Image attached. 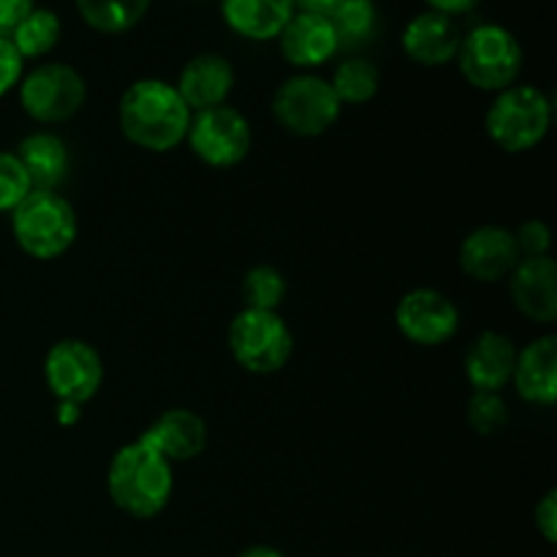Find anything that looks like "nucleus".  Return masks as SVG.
Masks as SVG:
<instances>
[{
	"label": "nucleus",
	"instance_id": "nucleus-11",
	"mask_svg": "<svg viewBox=\"0 0 557 557\" xmlns=\"http://www.w3.org/2000/svg\"><path fill=\"white\" fill-rule=\"evenodd\" d=\"M397 330L417 346H441L451 341L460 326V310L435 288H413L397 302Z\"/></svg>",
	"mask_w": 557,
	"mask_h": 557
},
{
	"label": "nucleus",
	"instance_id": "nucleus-10",
	"mask_svg": "<svg viewBox=\"0 0 557 557\" xmlns=\"http://www.w3.org/2000/svg\"><path fill=\"white\" fill-rule=\"evenodd\" d=\"M44 381L60 403L85 406L101 389L103 362L90 343L76 337L58 341L44 359Z\"/></svg>",
	"mask_w": 557,
	"mask_h": 557
},
{
	"label": "nucleus",
	"instance_id": "nucleus-2",
	"mask_svg": "<svg viewBox=\"0 0 557 557\" xmlns=\"http://www.w3.org/2000/svg\"><path fill=\"white\" fill-rule=\"evenodd\" d=\"M107 487L109 498L120 511L136 520H152L172 498V462L136 438L114 451L107 471Z\"/></svg>",
	"mask_w": 557,
	"mask_h": 557
},
{
	"label": "nucleus",
	"instance_id": "nucleus-18",
	"mask_svg": "<svg viewBox=\"0 0 557 557\" xmlns=\"http://www.w3.org/2000/svg\"><path fill=\"white\" fill-rule=\"evenodd\" d=\"M517 392L522 400L536 406H553L557 400V337L542 335L517 351L515 364Z\"/></svg>",
	"mask_w": 557,
	"mask_h": 557
},
{
	"label": "nucleus",
	"instance_id": "nucleus-14",
	"mask_svg": "<svg viewBox=\"0 0 557 557\" xmlns=\"http://www.w3.org/2000/svg\"><path fill=\"white\" fill-rule=\"evenodd\" d=\"M277 44H281L283 58L297 69H315L335 58L341 49L330 16L315 14V11H294L277 36Z\"/></svg>",
	"mask_w": 557,
	"mask_h": 557
},
{
	"label": "nucleus",
	"instance_id": "nucleus-7",
	"mask_svg": "<svg viewBox=\"0 0 557 557\" xmlns=\"http://www.w3.org/2000/svg\"><path fill=\"white\" fill-rule=\"evenodd\" d=\"M272 114L294 136H321L341 117V101L326 79L315 74L288 76L272 98Z\"/></svg>",
	"mask_w": 557,
	"mask_h": 557
},
{
	"label": "nucleus",
	"instance_id": "nucleus-17",
	"mask_svg": "<svg viewBox=\"0 0 557 557\" xmlns=\"http://www.w3.org/2000/svg\"><path fill=\"white\" fill-rule=\"evenodd\" d=\"M174 87H177L185 107L196 109V112L223 107L234 87V69L226 58H221V54H196V58L188 60L185 69L180 71V79Z\"/></svg>",
	"mask_w": 557,
	"mask_h": 557
},
{
	"label": "nucleus",
	"instance_id": "nucleus-29",
	"mask_svg": "<svg viewBox=\"0 0 557 557\" xmlns=\"http://www.w3.org/2000/svg\"><path fill=\"white\" fill-rule=\"evenodd\" d=\"M517 250L522 259H539V256H549V228L544 221H528L522 223L520 232L515 234Z\"/></svg>",
	"mask_w": 557,
	"mask_h": 557
},
{
	"label": "nucleus",
	"instance_id": "nucleus-34",
	"mask_svg": "<svg viewBox=\"0 0 557 557\" xmlns=\"http://www.w3.org/2000/svg\"><path fill=\"white\" fill-rule=\"evenodd\" d=\"M341 0H294V5H299V11H315V14H326L332 11Z\"/></svg>",
	"mask_w": 557,
	"mask_h": 557
},
{
	"label": "nucleus",
	"instance_id": "nucleus-8",
	"mask_svg": "<svg viewBox=\"0 0 557 557\" xmlns=\"http://www.w3.org/2000/svg\"><path fill=\"white\" fill-rule=\"evenodd\" d=\"M87 98V85L65 63H41L22 76L20 103L36 123H63L74 117Z\"/></svg>",
	"mask_w": 557,
	"mask_h": 557
},
{
	"label": "nucleus",
	"instance_id": "nucleus-31",
	"mask_svg": "<svg viewBox=\"0 0 557 557\" xmlns=\"http://www.w3.org/2000/svg\"><path fill=\"white\" fill-rule=\"evenodd\" d=\"M536 528L544 536V542L555 544L557 542V493L549 490L536 506Z\"/></svg>",
	"mask_w": 557,
	"mask_h": 557
},
{
	"label": "nucleus",
	"instance_id": "nucleus-5",
	"mask_svg": "<svg viewBox=\"0 0 557 557\" xmlns=\"http://www.w3.org/2000/svg\"><path fill=\"white\" fill-rule=\"evenodd\" d=\"M457 63L473 87L500 92L517 82L522 71V47L504 25H479L460 38Z\"/></svg>",
	"mask_w": 557,
	"mask_h": 557
},
{
	"label": "nucleus",
	"instance_id": "nucleus-25",
	"mask_svg": "<svg viewBox=\"0 0 557 557\" xmlns=\"http://www.w3.org/2000/svg\"><path fill=\"white\" fill-rule=\"evenodd\" d=\"M332 90L341 103H368L381 87V71L368 58H348L332 74Z\"/></svg>",
	"mask_w": 557,
	"mask_h": 557
},
{
	"label": "nucleus",
	"instance_id": "nucleus-19",
	"mask_svg": "<svg viewBox=\"0 0 557 557\" xmlns=\"http://www.w3.org/2000/svg\"><path fill=\"white\" fill-rule=\"evenodd\" d=\"M517 348L500 332H482L466 357V375L476 392H500L511 384Z\"/></svg>",
	"mask_w": 557,
	"mask_h": 557
},
{
	"label": "nucleus",
	"instance_id": "nucleus-36",
	"mask_svg": "<svg viewBox=\"0 0 557 557\" xmlns=\"http://www.w3.org/2000/svg\"><path fill=\"white\" fill-rule=\"evenodd\" d=\"M237 557H286V555L275 547H267V544H256V547L243 549Z\"/></svg>",
	"mask_w": 557,
	"mask_h": 557
},
{
	"label": "nucleus",
	"instance_id": "nucleus-1",
	"mask_svg": "<svg viewBox=\"0 0 557 557\" xmlns=\"http://www.w3.org/2000/svg\"><path fill=\"white\" fill-rule=\"evenodd\" d=\"M125 139L150 152H169L188 136L190 109L177 87L163 79H139L123 92L117 107Z\"/></svg>",
	"mask_w": 557,
	"mask_h": 557
},
{
	"label": "nucleus",
	"instance_id": "nucleus-26",
	"mask_svg": "<svg viewBox=\"0 0 557 557\" xmlns=\"http://www.w3.org/2000/svg\"><path fill=\"white\" fill-rule=\"evenodd\" d=\"M283 297H286V281L281 272L270 264H259L245 272L243 302L245 310H270L277 313Z\"/></svg>",
	"mask_w": 557,
	"mask_h": 557
},
{
	"label": "nucleus",
	"instance_id": "nucleus-22",
	"mask_svg": "<svg viewBox=\"0 0 557 557\" xmlns=\"http://www.w3.org/2000/svg\"><path fill=\"white\" fill-rule=\"evenodd\" d=\"M150 3L152 0H74L82 20L92 30L109 33V36H117V33L139 25Z\"/></svg>",
	"mask_w": 557,
	"mask_h": 557
},
{
	"label": "nucleus",
	"instance_id": "nucleus-27",
	"mask_svg": "<svg viewBox=\"0 0 557 557\" xmlns=\"http://www.w3.org/2000/svg\"><path fill=\"white\" fill-rule=\"evenodd\" d=\"M509 422V408H506L500 392H473L468 403V424L479 435H493L506 428Z\"/></svg>",
	"mask_w": 557,
	"mask_h": 557
},
{
	"label": "nucleus",
	"instance_id": "nucleus-4",
	"mask_svg": "<svg viewBox=\"0 0 557 557\" xmlns=\"http://www.w3.org/2000/svg\"><path fill=\"white\" fill-rule=\"evenodd\" d=\"M484 125H487L490 139L500 150H533L553 125V103L539 87L511 85L495 96L493 107L487 109Z\"/></svg>",
	"mask_w": 557,
	"mask_h": 557
},
{
	"label": "nucleus",
	"instance_id": "nucleus-13",
	"mask_svg": "<svg viewBox=\"0 0 557 557\" xmlns=\"http://www.w3.org/2000/svg\"><path fill=\"white\" fill-rule=\"evenodd\" d=\"M509 294L522 315L553 324L557 319V264L549 256L520 259L509 275Z\"/></svg>",
	"mask_w": 557,
	"mask_h": 557
},
{
	"label": "nucleus",
	"instance_id": "nucleus-3",
	"mask_svg": "<svg viewBox=\"0 0 557 557\" xmlns=\"http://www.w3.org/2000/svg\"><path fill=\"white\" fill-rule=\"evenodd\" d=\"M11 212L16 245L33 259H58L74 245L76 212L58 190H30Z\"/></svg>",
	"mask_w": 557,
	"mask_h": 557
},
{
	"label": "nucleus",
	"instance_id": "nucleus-12",
	"mask_svg": "<svg viewBox=\"0 0 557 557\" xmlns=\"http://www.w3.org/2000/svg\"><path fill=\"white\" fill-rule=\"evenodd\" d=\"M515 234L500 226L473 228L460 245V267L468 277L479 283L506 281L520 264Z\"/></svg>",
	"mask_w": 557,
	"mask_h": 557
},
{
	"label": "nucleus",
	"instance_id": "nucleus-28",
	"mask_svg": "<svg viewBox=\"0 0 557 557\" xmlns=\"http://www.w3.org/2000/svg\"><path fill=\"white\" fill-rule=\"evenodd\" d=\"M33 190L14 152H0V212H11Z\"/></svg>",
	"mask_w": 557,
	"mask_h": 557
},
{
	"label": "nucleus",
	"instance_id": "nucleus-6",
	"mask_svg": "<svg viewBox=\"0 0 557 557\" xmlns=\"http://www.w3.org/2000/svg\"><path fill=\"white\" fill-rule=\"evenodd\" d=\"M228 348L248 373L270 375L286 368L294 351V337L277 313L243 310L228 326Z\"/></svg>",
	"mask_w": 557,
	"mask_h": 557
},
{
	"label": "nucleus",
	"instance_id": "nucleus-21",
	"mask_svg": "<svg viewBox=\"0 0 557 557\" xmlns=\"http://www.w3.org/2000/svg\"><path fill=\"white\" fill-rule=\"evenodd\" d=\"M16 161L25 169L33 190H54L69 172V150L54 134H30L14 150Z\"/></svg>",
	"mask_w": 557,
	"mask_h": 557
},
{
	"label": "nucleus",
	"instance_id": "nucleus-24",
	"mask_svg": "<svg viewBox=\"0 0 557 557\" xmlns=\"http://www.w3.org/2000/svg\"><path fill=\"white\" fill-rule=\"evenodd\" d=\"M341 47H359L375 36L379 27V5L373 0H341L332 11H326Z\"/></svg>",
	"mask_w": 557,
	"mask_h": 557
},
{
	"label": "nucleus",
	"instance_id": "nucleus-30",
	"mask_svg": "<svg viewBox=\"0 0 557 557\" xmlns=\"http://www.w3.org/2000/svg\"><path fill=\"white\" fill-rule=\"evenodd\" d=\"M25 74V60L9 36H0V98L14 90Z\"/></svg>",
	"mask_w": 557,
	"mask_h": 557
},
{
	"label": "nucleus",
	"instance_id": "nucleus-15",
	"mask_svg": "<svg viewBox=\"0 0 557 557\" xmlns=\"http://www.w3.org/2000/svg\"><path fill=\"white\" fill-rule=\"evenodd\" d=\"M150 449H156L163 460L185 462L194 460L207 446V424L199 413L188 408L163 411L145 433L139 435Z\"/></svg>",
	"mask_w": 557,
	"mask_h": 557
},
{
	"label": "nucleus",
	"instance_id": "nucleus-20",
	"mask_svg": "<svg viewBox=\"0 0 557 557\" xmlns=\"http://www.w3.org/2000/svg\"><path fill=\"white\" fill-rule=\"evenodd\" d=\"M297 11L294 0H223V22L237 36L250 41H270L281 36L286 22Z\"/></svg>",
	"mask_w": 557,
	"mask_h": 557
},
{
	"label": "nucleus",
	"instance_id": "nucleus-23",
	"mask_svg": "<svg viewBox=\"0 0 557 557\" xmlns=\"http://www.w3.org/2000/svg\"><path fill=\"white\" fill-rule=\"evenodd\" d=\"M60 30H63L60 16L54 14L52 9H41V5H36V9H33L30 14H27L25 20L11 30L9 38L16 47V52L22 54V60L44 58V54H49L54 47H58Z\"/></svg>",
	"mask_w": 557,
	"mask_h": 557
},
{
	"label": "nucleus",
	"instance_id": "nucleus-16",
	"mask_svg": "<svg viewBox=\"0 0 557 557\" xmlns=\"http://www.w3.org/2000/svg\"><path fill=\"white\" fill-rule=\"evenodd\" d=\"M460 30H457L455 20L438 14V11H422L413 16L403 30V52L419 65L428 69H438L449 60L457 58L460 49Z\"/></svg>",
	"mask_w": 557,
	"mask_h": 557
},
{
	"label": "nucleus",
	"instance_id": "nucleus-33",
	"mask_svg": "<svg viewBox=\"0 0 557 557\" xmlns=\"http://www.w3.org/2000/svg\"><path fill=\"white\" fill-rule=\"evenodd\" d=\"M482 3V0H428L430 11H438V14L444 16H460V14H468L471 9H476V5Z\"/></svg>",
	"mask_w": 557,
	"mask_h": 557
},
{
	"label": "nucleus",
	"instance_id": "nucleus-9",
	"mask_svg": "<svg viewBox=\"0 0 557 557\" xmlns=\"http://www.w3.org/2000/svg\"><path fill=\"white\" fill-rule=\"evenodd\" d=\"M188 145L199 161H205L212 169L237 166L248 158L253 134L243 112L234 107H212L196 112L188 125Z\"/></svg>",
	"mask_w": 557,
	"mask_h": 557
},
{
	"label": "nucleus",
	"instance_id": "nucleus-35",
	"mask_svg": "<svg viewBox=\"0 0 557 557\" xmlns=\"http://www.w3.org/2000/svg\"><path fill=\"white\" fill-rule=\"evenodd\" d=\"M79 408L82 406H74V403H60L58 422L65 424V428H69V424H74V422H79V413H82Z\"/></svg>",
	"mask_w": 557,
	"mask_h": 557
},
{
	"label": "nucleus",
	"instance_id": "nucleus-32",
	"mask_svg": "<svg viewBox=\"0 0 557 557\" xmlns=\"http://www.w3.org/2000/svg\"><path fill=\"white\" fill-rule=\"evenodd\" d=\"M33 9H36V0H0V36H11V30Z\"/></svg>",
	"mask_w": 557,
	"mask_h": 557
}]
</instances>
